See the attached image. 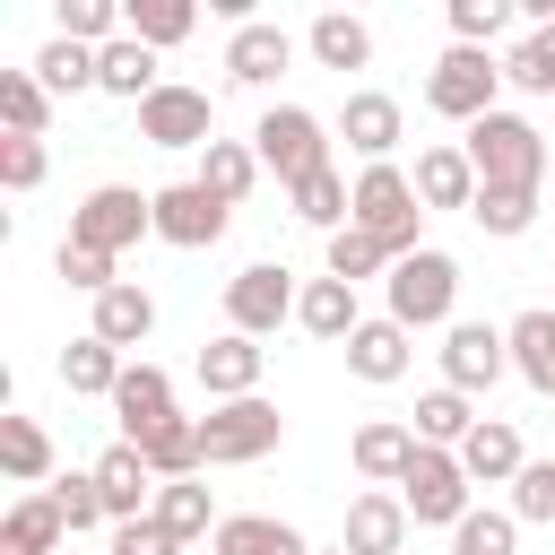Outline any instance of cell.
Masks as SVG:
<instances>
[{
  "instance_id": "1",
  "label": "cell",
  "mask_w": 555,
  "mask_h": 555,
  "mask_svg": "<svg viewBox=\"0 0 555 555\" xmlns=\"http://www.w3.org/2000/svg\"><path fill=\"white\" fill-rule=\"evenodd\" d=\"M468 165H477V191H546V165H555V147L520 121V113H486V121H468Z\"/></svg>"
},
{
  "instance_id": "2",
  "label": "cell",
  "mask_w": 555,
  "mask_h": 555,
  "mask_svg": "<svg viewBox=\"0 0 555 555\" xmlns=\"http://www.w3.org/2000/svg\"><path fill=\"white\" fill-rule=\"evenodd\" d=\"M356 234H373L390 260H408V251H425L416 243V225H425V199H416V182L399 173V165H364L356 173V217H347Z\"/></svg>"
},
{
  "instance_id": "3",
  "label": "cell",
  "mask_w": 555,
  "mask_h": 555,
  "mask_svg": "<svg viewBox=\"0 0 555 555\" xmlns=\"http://www.w3.org/2000/svg\"><path fill=\"white\" fill-rule=\"evenodd\" d=\"M139 234H156V191H130V182H95L78 208H69V243L121 260Z\"/></svg>"
},
{
  "instance_id": "4",
  "label": "cell",
  "mask_w": 555,
  "mask_h": 555,
  "mask_svg": "<svg viewBox=\"0 0 555 555\" xmlns=\"http://www.w3.org/2000/svg\"><path fill=\"white\" fill-rule=\"evenodd\" d=\"M382 286H390V321H399V330H451V304H460V260L425 243V251H408Z\"/></svg>"
},
{
  "instance_id": "5",
  "label": "cell",
  "mask_w": 555,
  "mask_h": 555,
  "mask_svg": "<svg viewBox=\"0 0 555 555\" xmlns=\"http://www.w3.org/2000/svg\"><path fill=\"white\" fill-rule=\"evenodd\" d=\"M278 442H286L278 399H225V408L199 416V460H208V468H251V460H269Z\"/></svg>"
},
{
  "instance_id": "6",
  "label": "cell",
  "mask_w": 555,
  "mask_h": 555,
  "mask_svg": "<svg viewBox=\"0 0 555 555\" xmlns=\"http://www.w3.org/2000/svg\"><path fill=\"white\" fill-rule=\"evenodd\" d=\"M494 87H503V61L494 52H477V43H451L434 69H425V113H442V121H486L494 113Z\"/></svg>"
},
{
  "instance_id": "7",
  "label": "cell",
  "mask_w": 555,
  "mask_h": 555,
  "mask_svg": "<svg viewBox=\"0 0 555 555\" xmlns=\"http://www.w3.org/2000/svg\"><path fill=\"white\" fill-rule=\"evenodd\" d=\"M251 147H260V173H278L286 191L330 165V130H321V113H304V104H269L260 130H251Z\"/></svg>"
},
{
  "instance_id": "8",
  "label": "cell",
  "mask_w": 555,
  "mask_h": 555,
  "mask_svg": "<svg viewBox=\"0 0 555 555\" xmlns=\"http://www.w3.org/2000/svg\"><path fill=\"white\" fill-rule=\"evenodd\" d=\"M399 503H408L416 529H460V520L477 512V503H468V468H460V451L416 442V460H408V477H399Z\"/></svg>"
},
{
  "instance_id": "9",
  "label": "cell",
  "mask_w": 555,
  "mask_h": 555,
  "mask_svg": "<svg viewBox=\"0 0 555 555\" xmlns=\"http://www.w3.org/2000/svg\"><path fill=\"white\" fill-rule=\"evenodd\" d=\"M295 304H304V286L278 260H251L225 278V330H243V338H269L278 321H295Z\"/></svg>"
},
{
  "instance_id": "10",
  "label": "cell",
  "mask_w": 555,
  "mask_h": 555,
  "mask_svg": "<svg viewBox=\"0 0 555 555\" xmlns=\"http://www.w3.org/2000/svg\"><path fill=\"white\" fill-rule=\"evenodd\" d=\"M503 373H512V338H503L494 321H451V330H442V390L477 399V390H494Z\"/></svg>"
},
{
  "instance_id": "11",
  "label": "cell",
  "mask_w": 555,
  "mask_h": 555,
  "mask_svg": "<svg viewBox=\"0 0 555 555\" xmlns=\"http://www.w3.org/2000/svg\"><path fill=\"white\" fill-rule=\"evenodd\" d=\"M139 139L147 147H208L217 139V104H208V87H156L147 104H139Z\"/></svg>"
},
{
  "instance_id": "12",
  "label": "cell",
  "mask_w": 555,
  "mask_h": 555,
  "mask_svg": "<svg viewBox=\"0 0 555 555\" xmlns=\"http://www.w3.org/2000/svg\"><path fill=\"white\" fill-rule=\"evenodd\" d=\"M225 225H234V208L208 199L199 182H165V191H156V243H173V251H208Z\"/></svg>"
},
{
  "instance_id": "13",
  "label": "cell",
  "mask_w": 555,
  "mask_h": 555,
  "mask_svg": "<svg viewBox=\"0 0 555 555\" xmlns=\"http://www.w3.org/2000/svg\"><path fill=\"white\" fill-rule=\"evenodd\" d=\"M286 61H295V35H286L278 17H243V26L225 35V78H234V87H269Z\"/></svg>"
},
{
  "instance_id": "14",
  "label": "cell",
  "mask_w": 555,
  "mask_h": 555,
  "mask_svg": "<svg viewBox=\"0 0 555 555\" xmlns=\"http://www.w3.org/2000/svg\"><path fill=\"white\" fill-rule=\"evenodd\" d=\"M399 130H408V113H399V95H382V87H356V95H347V113H338V139H347L364 165H390Z\"/></svg>"
},
{
  "instance_id": "15",
  "label": "cell",
  "mask_w": 555,
  "mask_h": 555,
  "mask_svg": "<svg viewBox=\"0 0 555 555\" xmlns=\"http://www.w3.org/2000/svg\"><path fill=\"white\" fill-rule=\"evenodd\" d=\"M408 364H416V330H399L390 312H382V321H364V330L347 338V373H356V382H373V390L408 382Z\"/></svg>"
},
{
  "instance_id": "16",
  "label": "cell",
  "mask_w": 555,
  "mask_h": 555,
  "mask_svg": "<svg viewBox=\"0 0 555 555\" xmlns=\"http://www.w3.org/2000/svg\"><path fill=\"white\" fill-rule=\"evenodd\" d=\"M260 338H243V330H225V338H208L199 347V390L225 408V399H260Z\"/></svg>"
},
{
  "instance_id": "17",
  "label": "cell",
  "mask_w": 555,
  "mask_h": 555,
  "mask_svg": "<svg viewBox=\"0 0 555 555\" xmlns=\"http://www.w3.org/2000/svg\"><path fill=\"white\" fill-rule=\"evenodd\" d=\"M113 416H121V442H147L156 425H173V373L139 356L121 373V390H113Z\"/></svg>"
},
{
  "instance_id": "18",
  "label": "cell",
  "mask_w": 555,
  "mask_h": 555,
  "mask_svg": "<svg viewBox=\"0 0 555 555\" xmlns=\"http://www.w3.org/2000/svg\"><path fill=\"white\" fill-rule=\"evenodd\" d=\"M408 503H399V486H364L356 503H347V555H399L408 546Z\"/></svg>"
},
{
  "instance_id": "19",
  "label": "cell",
  "mask_w": 555,
  "mask_h": 555,
  "mask_svg": "<svg viewBox=\"0 0 555 555\" xmlns=\"http://www.w3.org/2000/svg\"><path fill=\"white\" fill-rule=\"evenodd\" d=\"M347 460H356L364 486H399L408 460H416V425H399V416H364L356 442H347Z\"/></svg>"
},
{
  "instance_id": "20",
  "label": "cell",
  "mask_w": 555,
  "mask_h": 555,
  "mask_svg": "<svg viewBox=\"0 0 555 555\" xmlns=\"http://www.w3.org/2000/svg\"><path fill=\"white\" fill-rule=\"evenodd\" d=\"M95 494H104L113 529H121V520H147V503H156V468L139 460V442H113V451L95 460Z\"/></svg>"
},
{
  "instance_id": "21",
  "label": "cell",
  "mask_w": 555,
  "mask_h": 555,
  "mask_svg": "<svg viewBox=\"0 0 555 555\" xmlns=\"http://www.w3.org/2000/svg\"><path fill=\"white\" fill-rule=\"evenodd\" d=\"M295 321H304L312 338H330V347H347V338L364 330V312H356V286H347V278H330V269H321V278H304V304H295Z\"/></svg>"
},
{
  "instance_id": "22",
  "label": "cell",
  "mask_w": 555,
  "mask_h": 555,
  "mask_svg": "<svg viewBox=\"0 0 555 555\" xmlns=\"http://www.w3.org/2000/svg\"><path fill=\"white\" fill-rule=\"evenodd\" d=\"M121 373H130V356H121V347H104L95 330L61 347V390H69V399H113V390H121Z\"/></svg>"
},
{
  "instance_id": "23",
  "label": "cell",
  "mask_w": 555,
  "mask_h": 555,
  "mask_svg": "<svg viewBox=\"0 0 555 555\" xmlns=\"http://www.w3.org/2000/svg\"><path fill=\"white\" fill-rule=\"evenodd\" d=\"M460 468H468V486H512L529 468V451H520V434L503 416H477V434L460 442Z\"/></svg>"
},
{
  "instance_id": "24",
  "label": "cell",
  "mask_w": 555,
  "mask_h": 555,
  "mask_svg": "<svg viewBox=\"0 0 555 555\" xmlns=\"http://www.w3.org/2000/svg\"><path fill=\"white\" fill-rule=\"evenodd\" d=\"M208 199H225V208H243L251 199V182H260V147H243V139H208L199 147V173H191Z\"/></svg>"
},
{
  "instance_id": "25",
  "label": "cell",
  "mask_w": 555,
  "mask_h": 555,
  "mask_svg": "<svg viewBox=\"0 0 555 555\" xmlns=\"http://www.w3.org/2000/svg\"><path fill=\"white\" fill-rule=\"evenodd\" d=\"M408 182H416L425 208H477V165H468V147H425Z\"/></svg>"
},
{
  "instance_id": "26",
  "label": "cell",
  "mask_w": 555,
  "mask_h": 555,
  "mask_svg": "<svg viewBox=\"0 0 555 555\" xmlns=\"http://www.w3.org/2000/svg\"><path fill=\"white\" fill-rule=\"evenodd\" d=\"M503 338H512V373H520L529 390H546V399H555V304H529Z\"/></svg>"
},
{
  "instance_id": "27",
  "label": "cell",
  "mask_w": 555,
  "mask_h": 555,
  "mask_svg": "<svg viewBox=\"0 0 555 555\" xmlns=\"http://www.w3.org/2000/svg\"><path fill=\"white\" fill-rule=\"evenodd\" d=\"M208 546H217V555H312L304 529H295V520H269V512H225Z\"/></svg>"
},
{
  "instance_id": "28",
  "label": "cell",
  "mask_w": 555,
  "mask_h": 555,
  "mask_svg": "<svg viewBox=\"0 0 555 555\" xmlns=\"http://www.w3.org/2000/svg\"><path fill=\"white\" fill-rule=\"evenodd\" d=\"M304 52H312L321 69H364V61H373V26L347 17V9H321V17L304 26Z\"/></svg>"
},
{
  "instance_id": "29",
  "label": "cell",
  "mask_w": 555,
  "mask_h": 555,
  "mask_svg": "<svg viewBox=\"0 0 555 555\" xmlns=\"http://www.w3.org/2000/svg\"><path fill=\"white\" fill-rule=\"evenodd\" d=\"M95 87L104 95H121V104H147L165 78H156V52L147 43H130V35H113L104 52H95Z\"/></svg>"
},
{
  "instance_id": "30",
  "label": "cell",
  "mask_w": 555,
  "mask_h": 555,
  "mask_svg": "<svg viewBox=\"0 0 555 555\" xmlns=\"http://www.w3.org/2000/svg\"><path fill=\"white\" fill-rule=\"evenodd\" d=\"M87 330H95V338H104V347H121V356H130V347H139V338H147V330H156V295H147V286H130V278H121V286H113V295H95V321H87Z\"/></svg>"
},
{
  "instance_id": "31",
  "label": "cell",
  "mask_w": 555,
  "mask_h": 555,
  "mask_svg": "<svg viewBox=\"0 0 555 555\" xmlns=\"http://www.w3.org/2000/svg\"><path fill=\"white\" fill-rule=\"evenodd\" d=\"M61 538H69V520H61L52 494H17L9 520H0V555H52Z\"/></svg>"
},
{
  "instance_id": "32",
  "label": "cell",
  "mask_w": 555,
  "mask_h": 555,
  "mask_svg": "<svg viewBox=\"0 0 555 555\" xmlns=\"http://www.w3.org/2000/svg\"><path fill=\"white\" fill-rule=\"evenodd\" d=\"M286 199H295V217H304V225H321V234H347V217H356V182H347L338 165H321V173H312V182H295Z\"/></svg>"
},
{
  "instance_id": "33",
  "label": "cell",
  "mask_w": 555,
  "mask_h": 555,
  "mask_svg": "<svg viewBox=\"0 0 555 555\" xmlns=\"http://www.w3.org/2000/svg\"><path fill=\"white\" fill-rule=\"evenodd\" d=\"M43 121H52V87L35 69H0V130L9 139H43Z\"/></svg>"
},
{
  "instance_id": "34",
  "label": "cell",
  "mask_w": 555,
  "mask_h": 555,
  "mask_svg": "<svg viewBox=\"0 0 555 555\" xmlns=\"http://www.w3.org/2000/svg\"><path fill=\"white\" fill-rule=\"evenodd\" d=\"M139 460L156 468V486H173V477H199L208 460H199V416H173V425H156L147 442H139Z\"/></svg>"
},
{
  "instance_id": "35",
  "label": "cell",
  "mask_w": 555,
  "mask_h": 555,
  "mask_svg": "<svg viewBox=\"0 0 555 555\" xmlns=\"http://www.w3.org/2000/svg\"><path fill=\"white\" fill-rule=\"evenodd\" d=\"M191 26H199V9H191V0H130V9H121V35H130V43H147V52L182 43Z\"/></svg>"
},
{
  "instance_id": "36",
  "label": "cell",
  "mask_w": 555,
  "mask_h": 555,
  "mask_svg": "<svg viewBox=\"0 0 555 555\" xmlns=\"http://www.w3.org/2000/svg\"><path fill=\"white\" fill-rule=\"evenodd\" d=\"M0 468H9L17 486H43V477H52V434H43L35 416H0Z\"/></svg>"
},
{
  "instance_id": "37",
  "label": "cell",
  "mask_w": 555,
  "mask_h": 555,
  "mask_svg": "<svg viewBox=\"0 0 555 555\" xmlns=\"http://www.w3.org/2000/svg\"><path fill=\"white\" fill-rule=\"evenodd\" d=\"M173 538H217V503H208V486L199 477H173V486H156V503H147Z\"/></svg>"
},
{
  "instance_id": "38",
  "label": "cell",
  "mask_w": 555,
  "mask_h": 555,
  "mask_svg": "<svg viewBox=\"0 0 555 555\" xmlns=\"http://www.w3.org/2000/svg\"><path fill=\"white\" fill-rule=\"evenodd\" d=\"M477 434V408L460 399V390H425L416 399V442H434V451H460Z\"/></svg>"
},
{
  "instance_id": "39",
  "label": "cell",
  "mask_w": 555,
  "mask_h": 555,
  "mask_svg": "<svg viewBox=\"0 0 555 555\" xmlns=\"http://www.w3.org/2000/svg\"><path fill=\"white\" fill-rule=\"evenodd\" d=\"M503 78L520 95H555V26H529L512 52H503Z\"/></svg>"
},
{
  "instance_id": "40",
  "label": "cell",
  "mask_w": 555,
  "mask_h": 555,
  "mask_svg": "<svg viewBox=\"0 0 555 555\" xmlns=\"http://www.w3.org/2000/svg\"><path fill=\"white\" fill-rule=\"evenodd\" d=\"M35 78H43L52 95H87V87H95V52L69 43V35H52V43L35 52Z\"/></svg>"
},
{
  "instance_id": "41",
  "label": "cell",
  "mask_w": 555,
  "mask_h": 555,
  "mask_svg": "<svg viewBox=\"0 0 555 555\" xmlns=\"http://www.w3.org/2000/svg\"><path fill=\"white\" fill-rule=\"evenodd\" d=\"M43 494L61 503V520H69V538H78V529H104V520H113V512H104V494H95V468H69V477H52Z\"/></svg>"
},
{
  "instance_id": "42",
  "label": "cell",
  "mask_w": 555,
  "mask_h": 555,
  "mask_svg": "<svg viewBox=\"0 0 555 555\" xmlns=\"http://www.w3.org/2000/svg\"><path fill=\"white\" fill-rule=\"evenodd\" d=\"M451 555H520V520L512 512H468L451 529Z\"/></svg>"
},
{
  "instance_id": "43",
  "label": "cell",
  "mask_w": 555,
  "mask_h": 555,
  "mask_svg": "<svg viewBox=\"0 0 555 555\" xmlns=\"http://www.w3.org/2000/svg\"><path fill=\"white\" fill-rule=\"evenodd\" d=\"M52 35H69V43L104 52V43L121 35V9H113V0H61V26H52Z\"/></svg>"
},
{
  "instance_id": "44",
  "label": "cell",
  "mask_w": 555,
  "mask_h": 555,
  "mask_svg": "<svg viewBox=\"0 0 555 555\" xmlns=\"http://www.w3.org/2000/svg\"><path fill=\"white\" fill-rule=\"evenodd\" d=\"M468 217H477L486 234H503V243H512V234H529V225H538V191H477V208H468Z\"/></svg>"
},
{
  "instance_id": "45",
  "label": "cell",
  "mask_w": 555,
  "mask_h": 555,
  "mask_svg": "<svg viewBox=\"0 0 555 555\" xmlns=\"http://www.w3.org/2000/svg\"><path fill=\"white\" fill-rule=\"evenodd\" d=\"M390 269H399V260H390L373 234H356V225H347V234H330V278H347V286H356V278H390Z\"/></svg>"
},
{
  "instance_id": "46",
  "label": "cell",
  "mask_w": 555,
  "mask_h": 555,
  "mask_svg": "<svg viewBox=\"0 0 555 555\" xmlns=\"http://www.w3.org/2000/svg\"><path fill=\"white\" fill-rule=\"evenodd\" d=\"M52 269H61L78 295H113V286H121V260H104V251H87V243H61Z\"/></svg>"
},
{
  "instance_id": "47",
  "label": "cell",
  "mask_w": 555,
  "mask_h": 555,
  "mask_svg": "<svg viewBox=\"0 0 555 555\" xmlns=\"http://www.w3.org/2000/svg\"><path fill=\"white\" fill-rule=\"evenodd\" d=\"M503 26H512V0H451V43H477L486 52Z\"/></svg>"
},
{
  "instance_id": "48",
  "label": "cell",
  "mask_w": 555,
  "mask_h": 555,
  "mask_svg": "<svg viewBox=\"0 0 555 555\" xmlns=\"http://www.w3.org/2000/svg\"><path fill=\"white\" fill-rule=\"evenodd\" d=\"M512 520H555V460H529L512 477Z\"/></svg>"
},
{
  "instance_id": "49",
  "label": "cell",
  "mask_w": 555,
  "mask_h": 555,
  "mask_svg": "<svg viewBox=\"0 0 555 555\" xmlns=\"http://www.w3.org/2000/svg\"><path fill=\"white\" fill-rule=\"evenodd\" d=\"M43 165H52V156H43V139H9V130H0V182H9V191H35V182H43Z\"/></svg>"
},
{
  "instance_id": "50",
  "label": "cell",
  "mask_w": 555,
  "mask_h": 555,
  "mask_svg": "<svg viewBox=\"0 0 555 555\" xmlns=\"http://www.w3.org/2000/svg\"><path fill=\"white\" fill-rule=\"evenodd\" d=\"M104 555H182V538H173V529H165V520L147 512V520H121Z\"/></svg>"
},
{
  "instance_id": "51",
  "label": "cell",
  "mask_w": 555,
  "mask_h": 555,
  "mask_svg": "<svg viewBox=\"0 0 555 555\" xmlns=\"http://www.w3.org/2000/svg\"><path fill=\"white\" fill-rule=\"evenodd\" d=\"M546 182H555V165H546Z\"/></svg>"
}]
</instances>
